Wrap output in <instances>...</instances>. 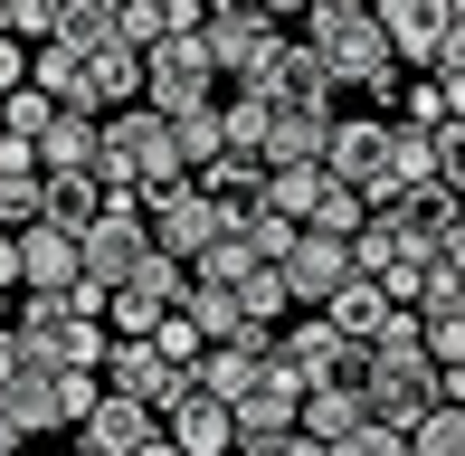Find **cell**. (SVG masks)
Returning a JSON list of instances; mask_svg holds the SVG:
<instances>
[{
  "label": "cell",
  "mask_w": 465,
  "mask_h": 456,
  "mask_svg": "<svg viewBox=\"0 0 465 456\" xmlns=\"http://www.w3.org/2000/svg\"><path fill=\"white\" fill-rule=\"evenodd\" d=\"M10 342L29 352V362H48V371H95V362H104V323L67 314V304H57V295H29V304H19Z\"/></svg>",
  "instance_id": "6"
},
{
  "label": "cell",
  "mask_w": 465,
  "mask_h": 456,
  "mask_svg": "<svg viewBox=\"0 0 465 456\" xmlns=\"http://www.w3.org/2000/svg\"><path fill=\"white\" fill-rule=\"evenodd\" d=\"M313 162H323L342 191H361L371 210H390V200H399V181H390V114H332Z\"/></svg>",
  "instance_id": "4"
},
{
  "label": "cell",
  "mask_w": 465,
  "mask_h": 456,
  "mask_svg": "<svg viewBox=\"0 0 465 456\" xmlns=\"http://www.w3.org/2000/svg\"><path fill=\"white\" fill-rule=\"evenodd\" d=\"M38 219V162H10L0 172V228H29Z\"/></svg>",
  "instance_id": "33"
},
{
  "label": "cell",
  "mask_w": 465,
  "mask_h": 456,
  "mask_svg": "<svg viewBox=\"0 0 465 456\" xmlns=\"http://www.w3.org/2000/svg\"><path fill=\"white\" fill-rule=\"evenodd\" d=\"M409 456H465V400H437L409 419Z\"/></svg>",
  "instance_id": "29"
},
{
  "label": "cell",
  "mask_w": 465,
  "mask_h": 456,
  "mask_svg": "<svg viewBox=\"0 0 465 456\" xmlns=\"http://www.w3.org/2000/svg\"><path fill=\"white\" fill-rule=\"evenodd\" d=\"M190 295V266H172V257H143V266H124L114 276V295H104V333L114 342H143L162 314Z\"/></svg>",
  "instance_id": "8"
},
{
  "label": "cell",
  "mask_w": 465,
  "mask_h": 456,
  "mask_svg": "<svg viewBox=\"0 0 465 456\" xmlns=\"http://www.w3.org/2000/svg\"><path fill=\"white\" fill-rule=\"evenodd\" d=\"M95 381L114 390V400H143V409L162 419V409H172L181 390H190V371H172L153 342H114V333H104V362H95Z\"/></svg>",
  "instance_id": "10"
},
{
  "label": "cell",
  "mask_w": 465,
  "mask_h": 456,
  "mask_svg": "<svg viewBox=\"0 0 465 456\" xmlns=\"http://www.w3.org/2000/svg\"><path fill=\"white\" fill-rule=\"evenodd\" d=\"M57 48H76V57H86V48H104V38H114V0H57Z\"/></svg>",
  "instance_id": "28"
},
{
  "label": "cell",
  "mask_w": 465,
  "mask_h": 456,
  "mask_svg": "<svg viewBox=\"0 0 465 456\" xmlns=\"http://www.w3.org/2000/svg\"><path fill=\"white\" fill-rule=\"evenodd\" d=\"M332 114H342V105H276V95H266V143H257V162H313Z\"/></svg>",
  "instance_id": "20"
},
{
  "label": "cell",
  "mask_w": 465,
  "mask_h": 456,
  "mask_svg": "<svg viewBox=\"0 0 465 456\" xmlns=\"http://www.w3.org/2000/svg\"><path fill=\"white\" fill-rule=\"evenodd\" d=\"M76 456H95V447H76Z\"/></svg>",
  "instance_id": "48"
},
{
  "label": "cell",
  "mask_w": 465,
  "mask_h": 456,
  "mask_svg": "<svg viewBox=\"0 0 465 456\" xmlns=\"http://www.w3.org/2000/svg\"><path fill=\"white\" fill-rule=\"evenodd\" d=\"M257 95H276V105H332V67L304 48V38H276V57H266V76H257Z\"/></svg>",
  "instance_id": "15"
},
{
  "label": "cell",
  "mask_w": 465,
  "mask_h": 456,
  "mask_svg": "<svg viewBox=\"0 0 465 456\" xmlns=\"http://www.w3.org/2000/svg\"><path fill=\"white\" fill-rule=\"evenodd\" d=\"M181 314L200 323V342H238V333H247V314H238V295H228V285H200V276H190V295H181Z\"/></svg>",
  "instance_id": "27"
},
{
  "label": "cell",
  "mask_w": 465,
  "mask_h": 456,
  "mask_svg": "<svg viewBox=\"0 0 465 456\" xmlns=\"http://www.w3.org/2000/svg\"><path fill=\"white\" fill-rule=\"evenodd\" d=\"M380 38H390L399 67H447L465 76V10L456 0H371Z\"/></svg>",
  "instance_id": "3"
},
{
  "label": "cell",
  "mask_w": 465,
  "mask_h": 456,
  "mask_svg": "<svg viewBox=\"0 0 465 456\" xmlns=\"http://www.w3.org/2000/svg\"><path fill=\"white\" fill-rule=\"evenodd\" d=\"M10 257H19V285L29 295H57V285H76V238L67 228H10Z\"/></svg>",
  "instance_id": "16"
},
{
  "label": "cell",
  "mask_w": 465,
  "mask_h": 456,
  "mask_svg": "<svg viewBox=\"0 0 465 456\" xmlns=\"http://www.w3.org/2000/svg\"><path fill=\"white\" fill-rule=\"evenodd\" d=\"M276 362L294 371V381H351V371H361V352H351L342 333H332L323 314H294V323H276Z\"/></svg>",
  "instance_id": "13"
},
{
  "label": "cell",
  "mask_w": 465,
  "mask_h": 456,
  "mask_svg": "<svg viewBox=\"0 0 465 456\" xmlns=\"http://www.w3.org/2000/svg\"><path fill=\"white\" fill-rule=\"evenodd\" d=\"M209 114H219V153H247V162H257V143H266V95L257 86L209 95Z\"/></svg>",
  "instance_id": "26"
},
{
  "label": "cell",
  "mask_w": 465,
  "mask_h": 456,
  "mask_svg": "<svg viewBox=\"0 0 465 456\" xmlns=\"http://www.w3.org/2000/svg\"><path fill=\"white\" fill-rule=\"evenodd\" d=\"M228 456H323V447H313L304 428H285V438H257V447H228Z\"/></svg>",
  "instance_id": "39"
},
{
  "label": "cell",
  "mask_w": 465,
  "mask_h": 456,
  "mask_svg": "<svg viewBox=\"0 0 465 456\" xmlns=\"http://www.w3.org/2000/svg\"><path fill=\"white\" fill-rule=\"evenodd\" d=\"M19 285V257H10V228H0V295Z\"/></svg>",
  "instance_id": "41"
},
{
  "label": "cell",
  "mask_w": 465,
  "mask_h": 456,
  "mask_svg": "<svg viewBox=\"0 0 465 456\" xmlns=\"http://www.w3.org/2000/svg\"><path fill=\"white\" fill-rule=\"evenodd\" d=\"M95 400H104V381H95V371H57V419H67V428L86 419Z\"/></svg>",
  "instance_id": "38"
},
{
  "label": "cell",
  "mask_w": 465,
  "mask_h": 456,
  "mask_svg": "<svg viewBox=\"0 0 465 456\" xmlns=\"http://www.w3.org/2000/svg\"><path fill=\"white\" fill-rule=\"evenodd\" d=\"M134 456H181V447H172V438H162V428H153V438H143V447H134Z\"/></svg>",
  "instance_id": "43"
},
{
  "label": "cell",
  "mask_w": 465,
  "mask_h": 456,
  "mask_svg": "<svg viewBox=\"0 0 465 456\" xmlns=\"http://www.w3.org/2000/svg\"><path fill=\"white\" fill-rule=\"evenodd\" d=\"M104 210V191H95V172H38V228H86Z\"/></svg>",
  "instance_id": "23"
},
{
  "label": "cell",
  "mask_w": 465,
  "mask_h": 456,
  "mask_svg": "<svg viewBox=\"0 0 465 456\" xmlns=\"http://www.w3.org/2000/svg\"><path fill=\"white\" fill-rule=\"evenodd\" d=\"M190 10H209V0H190Z\"/></svg>",
  "instance_id": "47"
},
{
  "label": "cell",
  "mask_w": 465,
  "mask_h": 456,
  "mask_svg": "<svg viewBox=\"0 0 465 456\" xmlns=\"http://www.w3.org/2000/svg\"><path fill=\"white\" fill-rule=\"evenodd\" d=\"M0 456H29V447H19V428H10V419H0Z\"/></svg>",
  "instance_id": "45"
},
{
  "label": "cell",
  "mask_w": 465,
  "mask_h": 456,
  "mask_svg": "<svg viewBox=\"0 0 465 456\" xmlns=\"http://www.w3.org/2000/svg\"><path fill=\"white\" fill-rule=\"evenodd\" d=\"M276 19H257V10H238V0H209L200 10V48H209V67H219V86H257L266 76V57H276Z\"/></svg>",
  "instance_id": "7"
},
{
  "label": "cell",
  "mask_w": 465,
  "mask_h": 456,
  "mask_svg": "<svg viewBox=\"0 0 465 456\" xmlns=\"http://www.w3.org/2000/svg\"><path fill=\"white\" fill-rule=\"evenodd\" d=\"M361 219H371V200H361V191H342V181H323V200L304 210V228H323V238H351Z\"/></svg>",
  "instance_id": "31"
},
{
  "label": "cell",
  "mask_w": 465,
  "mask_h": 456,
  "mask_svg": "<svg viewBox=\"0 0 465 456\" xmlns=\"http://www.w3.org/2000/svg\"><path fill=\"white\" fill-rule=\"evenodd\" d=\"M76 67H86V105H95V114H114V105H143V48L104 38V48H86Z\"/></svg>",
  "instance_id": "18"
},
{
  "label": "cell",
  "mask_w": 465,
  "mask_h": 456,
  "mask_svg": "<svg viewBox=\"0 0 465 456\" xmlns=\"http://www.w3.org/2000/svg\"><path fill=\"white\" fill-rule=\"evenodd\" d=\"M238 10H257V19H285V10H304V0H238Z\"/></svg>",
  "instance_id": "42"
},
{
  "label": "cell",
  "mask_w": 465,
  "mask_h": 456,
  "mask_svg": "<svg viewBox=\"0 0 465 456\" xmlns=\"http://www.w3.org/2000/svg\"><path fill=\"white\" fill-rule=\"evenodd\" d=\"M342 276H351V247H342V238H323V228H294V238H285V257H276L285 304H304V314H313V304H323Z\"/></svg>",
  "instance_id": "11"
},
{
  "label": "cell",
  "mask_w": 465,
  "mask_h": 456,
  "mask_svg": "<svg viewBox=\"0 0 465 456\" xmlns=\"http://www.w3.org/2000/svg\"><path fill=\"white\" fill-rule=\"evenodd\" d=\"M228 295H238V314H247V323H285V285H276V266H247Z\"/></svg>",
  "instance_id": "32"
},
{
  "label": "cell",
  "mask_w": 465,
  "mask_h": 456,
  "mask_svg": "<svg viewBox=\"0 0 465 456\" xmlns=\"http://www.w3.org/2000/svg\"><path fill=\"white\" fill-rule=\"evenodd\" d=\"M209 95H219V67H209L200 29H172V38L143 48V105L153 114H190V105H209Z\"/></svg>",
  "instance_id": "5"
},
{
  "label": "cell",
  "mask_w": 465,
  "mask_h": 456,
  "mask_svg": "<svg viewBox=\"0 0 465 456\" xmlns=\"http://www.w3.org/2000/svg\"><path fill=\"white\" fill-rule=\"evenodd\" d=\"M0 29H10L19 48H38V38L57 29V0H10V10H0Z\"/></svg>",
  "instance_id": "37"
},
{
  "label": "cell",
  "mask_w": 465,
  "mask_h": 456,
  "mask_svg": "<svg viewBox=\"0 0 465 456\" xmlns=\"http://www.w3.org/2000/svg\"><path fill=\"white\" fill-rule=\"evenodd\" d=\"M143 257H153V238H143V200H104V210L76 228V276L104 285V295H114V276L143 266Z\"/></svg>",
  "instance_id": "9"
},
{
  "label": "cell",
  "mask_w": 465,
  "mask_h": 456,
  "mask_svg": "<svg viewBox=\"0 0 465 456\" xmlns=\"http://www.w3.org/2000/svg\"><path fill=\"white\" fill-rule=\"evenodd\" d=\"M38 172H95V114H48V134H38Z\"/></svg>",
  "instance_id": "25"
},
{
  "label": "cell",
  "mask_w": 465,
  "mask_h": 456,
  "mask_svg": "<svg viewBox=\"0 0 465 456\" xmlns=\"http://www.w3.org/2000/svg\"><path fill=\"white\" fill-rule=\"evenodd\" d=\"M323 456H409V428H380V419H361L351 438H332Z\"/></svg>",
  "instance_id": "36"
},
{
  "label": "cell",
  "mask_w": 465,
  "mask_h": 456,
  "mask_svg": "<svg viewBox=\"0 0 465 456\" xmlns=\"http://www.w3.org/2000/svg\"><path fill=\"white\" fill-rule=\"evenodd\" d=\"M0 323H10V295H0Z\"/></svg>",
  "instance_id": "46"
},
{
  "label": "cell",
  "mask_w": 465,
  "mask_h": 456,
  "mask_svg": "<svg viewBox=\"0 0 465 456\" xmlns=\"http://www.w3.org/2000/svg\"><path fill=\"white\" fill-rule=\"evenodd\" d=\"M143 342H153V352H162V362H172V371H190V362H200V323H190L181 304H172V314H162V323H153V333H143Z\"/></svg>",
  "instance_id": "35"
},
{
  "label": "cell",
  "mask_w": 465,
  "mask_h": 456,
  "mask_svg": "<svg viewBox=\"0 0 465 456\" xmlns=\"http://www.w3.org/2000/svg\"><path fill=\"white\" fill-rule=\"evenodd\" d=\"M48 114H57V105H48L38 86H29V76H19V86L0 95V134H10L19 153H38V134H48Z\"/></svg>",
  "instance_id": "30"
},
{
  "label": "cell",
  "mask_w": 465,
  "mask_h": 456,
  "mask_svg": "<svg viewBox=\"0 0 465 456\" xmlns=\"http://www.w3.org/2000/svg\"><path fill=\"white\" fill-rule=\"evenodd\" d=\"M294 428H304L313 447H332V438H351V428H361V390H351V381H313L304 400H294Z\"/></svg>",
  "instance_id": "21"
},
{
  "label": "cell",
  "mask_w": 465,
  "mask_h": 456,
  "mask_svg": "<svg viewBox=\"0 0 465 456\" xmlns=\"http://www.w3.org/2000/svg\"><path fill=\"white\" fill-rule=\"evenodd\" d=\"M294 400H304V381H294V371L276 362V352H266V371L238 390V400H228V428H238V447H257V438H285V428H294Z\"/></svg>",
  "instance_id": "12"
},
{
  "label": "cell",
  "mask_w": 465,
  "mask_h": 456,
  "mask_svg": "<svg viewBox=\"0 0 465 456\" xmlns=\"http://www.w3.org/2000/svg\"><path fill=\"white\" fill-rule=\"evenodd\" d=\"M19 76H29V48H19V38H10V29H0V95H10V86H19Z\"/></svg>",
  "instance_id": "40"
},
{
  "label": "cell",
  "mask_w": 465,
  "mask_h": 456,
  "mask_svg": "<svg viewBox=\"0 0 465 456\" xmlns=\"http://www.w3.org/2000/svg\"><path fill=\"white\" fill-rule=\"evenodd\" d=\"M0 419L19 428V447L57 438V428H67V419H57V371H48V362H29V352H19V362H10V381H0Z\"/></svg>",
  "instance_id": "14"
},
{
  "label": "cell",
  "mask_w": 465,
  "mask_h": 456,
  "mask_svg": "<svg viewBox=\"0 0 465 456\" xmlns=\"http://www.w3.org/2000/svg\"><path fill=\"white\" fill-rule=\"evenodd\" d=\"M153 409H143V400H114V390H104V400L86 409V419H76V447H95V456H134L143 438H153Z\"/></svg>",
  "instance_id": "19"
},
{
  "label": "cell",
  "mask_w": 465,
  "mask_h": 456,
  "mask_svg": "<svg viewBox=\"0 0 465 456\" xmlns=\"http://www.w3.org/2000/svg\"><path fill=\"white\" fill-rule=\"evenodd\" d=\"M313 314H323V323H332V333H342L351 352H361V342L380 333V314H390V295H380V285H371V276H342V285H332V295H323V304H313Z\"/></svg>",
  "instance_id": "22"
},
{
  "label": "cell",
  "mask_w": 465,
  "mask_h": 456,
  "mask_svg": "<svg viewBox=\"0 0 465 456\" xmlns=\"http://www.w3.org/2000/svg\"><path fill=\"white\" fill-rule=\"evenodd\" d=\"M172 181H190V162H181L172 124H162L153 105L95 114V191L104 200H153V191H172Z\"/></svg>",
  "instance_id": "1"
},
{
  "label": "cell",
  "mask_w": 465,
  "mask_h": 456,
  "mask_svg": "<svg viewBox=\"0 0 465 456\" xmlns=\"http://www.w3.org/2000/svg\"><path fill=\"white\" fill-rule=\"evenodd\" d=\"M0 10H10V0H0Z\"/></svg>",
  "instance_id": "49"
},
{
  "label": "cell",
  "mask_w": 465,
  "mask_h": 456,
  "mask_svg": "<svg viewBox=\"0 0 465 456\" xmlns=\"http://www.w3.org/2000/svg\"><path fill=\"white\" fill-rule=\"evenodd\" d=\"M162 124H172V143H181V162H190V172H200V162L219 153V114H209V105H190V114H162Z\"/></svg>",
  "instance_id": "34"
},
{
  "label": "cell",
  "mask_w": 465,
  "mask_h": 456,
  "mask_svg": "<svg viewBox=\"0 0 465 456\" xmlns=\"http://www.w3.org/2000/svg\"><path fill=\"white\" fill-rule=\"evenodd\" d=\"M162 438H172L181 456H228V447H238V428H228V409L209 400V390H181V400L162 409Z\"/></svg>",
  "instance_id": "17"
},
{
  "label": "cell",
  "mask_w": 465,
  "mask_h": 456,
  "mask_svg": "<svg viewBox=\"0 0 465 456\" xmlns=\"http://www.w3.org/2000/svg\"><path fill=\"white\" fill-rule=\"evenodd\" d=\"M10 362H19V342H10V323H0V381H10Z\"/></svg>",
  "instance_id": "44"
},
{
  "label": "cell",
  "mask_w": 465,
  "mask_h": 456,
  "mask_svg": "<svg viewBox=\"0 0 465 456\" xmlns=\"http://www.w3.org/2000/svg\"><path fill=\"white\" fill-rule=\"evenodd\" d=\"M456 105H465V76L418 67L409 86H399V114H390V124H418V134H428V124H456Z\"/></svg>",
  "instance_id": "24"
},
{
  "label": "cell",
  "mask_w": 465,
  "mask_h": 456,
  "mask_svg": "<svg viewBox=\"0 0 465 456\" xmlns=\"http://www.w3.org/2000/svg\"><path fill=\"white\" fill-rule=\"evenodd\" d=\"M304 48L332 67V86H399V57L380 38L371 0H304Z\"/></svg>",
  "instance_id": "2"
}]
</instances>
